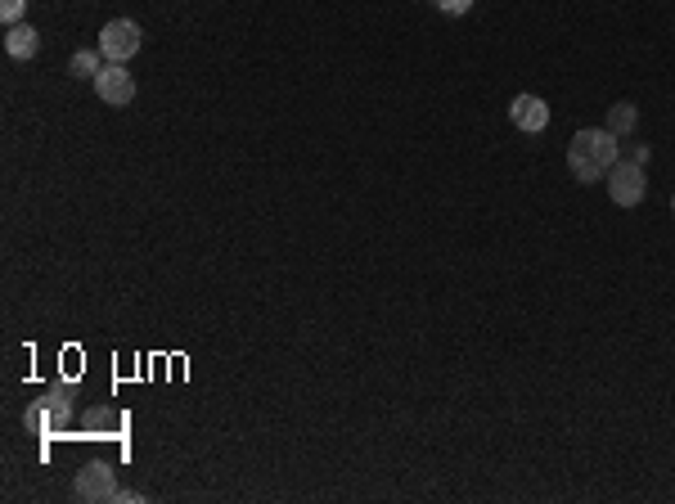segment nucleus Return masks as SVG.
<instances>
[{
	"label": "nucleus",
	"instance_id": "6e6552de",
	"mask_svg": "<svg viewBox=\"0 0 675 504\" xmlns=\"http://www.w3.org/2000/svg\"><path fill=\"white\" fill-rule=\"evenodd\" d=\"M36 50H41V36H36L32 23H14L5 32V54L9 59H32Z\"/></svg>",
	"mask_w": 675,
	"mask_h": 504
},
{
	"label": "nucleus",
	"instance_id": "1a4fd4ad",
	"mask_svg": "<svg viewBox=\"0 0 675 504\" xmlns=\"http://www.w3.org/2000/svg\"><path fill=\"white\" fill-rule=\"evenodd\" d=\"M81 423H86L90 437H117V428H122V414L108 410V405H95V410L81 414Z\"/></svg>",
	"mask_w": 675,
	"mask_h": 504
},
{
	"label": "nucleus",
	"instance_id": "7ed1b4c3",
	"mask_svg": "<svg viewBox=\"0 0 675 504\" xmlns=\"http://www.w3.org/2000/svg\"><path fill=\"white\" fill-rule=\"evenodd\" d=\"M72 495H77L81 504H104L117 495V473L113 464H104V459H90V464L77 468V477H72Z\"/></svg>",
	"mask_w": 675,
	"mask_h": 504
},
{
	"label": "nucleus",
	"instance_id": "dca6fc26",
	"mask_svg": "<svg viewBox=\"0 0 675 504\" xmlns=\"http://www.w3.org/2000/svg\"><path fill=\"white\" fill-rule=\"evenodd\" d=\"M671 212H675V198H671Z\"/></svg>",
	"mask_w": 675,
	"mask_h": 504
},
{
	"label": "nucleus",
	"instance_id": "39448f33",
	"mask_svg": "<svg viewBox=\"0 0 675 504\" xmlns=\"http://www.w3.org/2000/svg\"><path fill=\"white\" fill-rule=\"evenodd\" d=\"M608 194L617 207H639L648 194V180H644V167L630 158H617V167L608 171Z\"/></svg>",
	"mask_w": 675,
	"mask_h": 504
},
{
	"label": "nucleus",
	"instance_id": "4468645a",
	"mask_svg": "<svg viewBox=\"0 0 675 504\" xmlns=\"http://www.w3.org/2000/svg\"><path fill=\"white\" fill-rule=\"evenodd\" d=\"M113 500H122V504H144V495H140V491H117Z\"/></svg>",
	"mask_w": 675,
	"mask_h": 504
},
{
	"label": "nucleus",
	"instance_id": "0eeeda50",
	"mask_svg": "<svg viewBox=\"0 0 675 504\" xmlns=\"http://www.w3.org/2000/svg\"><path fill=\"white\" fill-rule=\"evenodd\" d=\"M509 122L518 126V131H527V135L545 131V126H549V104L540 95H518L509 104Z\"/></svg>",
	"mask_w": 675,
	"mask_h": 504
},
{
	"label": "nucleus",
	"instance_id": "f8f14e48",
	"mask_svg": "<svg viewBox=\"0 0 675 504\" xmlns=\"http://www.w3.org/2000/svg\"><path fill=\"white\" fill-rule=\"evenodd\" d=\"M23 9H27V0H0V18H5L9 27H14L18 18H23Z\"/></svg>",
	"mask_w": 675,
	"mask_h": 504
},
{
	"label": "nucleus",
	"instance_id": "ddd939ff",
	"mask_svg": "<svg viewBox=\"0 0 675 504\" xmlns=\"http://www.w3.org/2000/svg\"><path fill=\"white\" fill-rule=\"evenodd\" d=\"M437 9H441V14H468V9H473V0H437Z\"/></svg>",
	"mask_w": 675,
	"mask_h": 504
},
{
	"label": "nucleus",
	"instance_id": "f03ea898",
	"mask_svg": "<svg viewBox=\"0 0 675 504\" xmlns=\"http://www.w3.org/2000/svg\"><path fill=\"white\" fill-rule=\"evenodd\" d=\"M68 423H72V387H45L23 410V428L36 432V437H59Z\"/></svg>",
	"mask_w": 675,
	"mask_h": 504
},
{
	"label": "nucleus",
	"instance_id": "20e7f679",
	"mask_svg": "<svg viewBox=\"0 0 675 504\" xmlns=\"http://www.w3.org/2000/svg\"><path fill=\"white\" fill-rule=\"evenodd\" d=\"M140 41H144V32L135 18H113L99 32V54H104V63H126V59H135Z\"/></svg>",
	"mask_w": 675,
	"mask_h": 504
},
{
	"label": "nucleus",
	"instance_id": "2eb2a0df",
	"mask_svg": "<svg viewBox=\"0 0 675 504\" xmlns=\"http://www.w3.org/2000/svg\"><path fill=\"white\" fill-rule=\"evenodd\" d=\"M626 158H630V162H639V167H644V162H648V149H644V144H635V149H630Z\"/></svg>",
	"mask_w": 675,
	"mask_h": 504
},
{
	"label": "nucleus",
	"instance_id": "423d86ee",
	"mask_svg": "<svg viewBox=\"0 0 675 504\" xmlns=\"http://www.w3.org/2000/svg\"><path fill=\"white\" fill-rule=\"evenodd\" d=\"M95 90H99V99H104V104L122 108V104H131V99H135V77L126 72V63H104V68H99V77H95Z\"/></svg>",
	"mask_w": 675,
	"mask_h": 504
},
{
	"label": "nucleus",
	"instance_id": "9d476101",
	"mask_svg": "<svg viewBox=\"0 0 675 504\" xmlns=\"http://www.w3.org/2000/svg\"><path fill=\"white\" fill-rule=\"evenodd\" d=\"M99 68H104V63H99V50H77L72 54V63H68L72 77H86V81H95Z\"/></svg>",
	"mask_w": 675,
	"mask_h": 504
},
{
	"label": "nucleus",
	"instance_id": "f257e3e1",
	"mask_svg": "<svg viewBox=\"0 0 675 504\" xmlns=\"http://www.w3.org/2000/svg\"><path fill=\"white\" fill-rule=\"evenodd\" d=\"M617 158H621V144L608 126H585V131H576L572 144H567V167H572V176L581 180V185L603 180L617 167Z\"/></svg>",
	"mask_w": 675,
	"mask_h": 504
},
{
	"label": "nucleus",
	"instance_id": "9b49d317",
	"mask_svg": "<svg viewBox=\"0 0 675 504\" xmlns=\"http://www.w3.org/2000/svg\"><path fill=\"white\" fill-rule=\"evenodd\" d=\"M630 126H635V104H612L608 131H612V135H630Z\"/></svg>",
	"mask_w": 675,
	"mask_h": 504
}]
</instances>
